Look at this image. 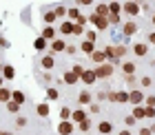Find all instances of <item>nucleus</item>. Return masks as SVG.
<instances>
[{
    "instance_id": "nucleus-1",
    "label": "nucleus",
    "mask_w": 155,
    "mask_h": 135,
    "mask_svg": "<svg viewBox=\"0 0 155 135\" xmlns=\"http://www.w3.org/2000/svg\"><path fill=\"white\" fill-rule=\"evenodd\" d=\"M113 71H115V67H113V64L104 62V64H100V67H95V69H93V73H95L97 80H107V77L113 75Z\"/></svg>"
},
{
    "instance_id": "nucleus-2",
    "label": "nucleus",
    "mask_w": 155,
    "mask_h": 135,
    "mask_svg": "<svg viewBox=\"0 0 155 135\" xmlns=\"http://www.w3.org/2000/svg\"><path fill=\"white\" fill-rule=\"evenodd\" d=\"M87 20H89V22L95 27L97 31H104V29H109V22H107V18H100V16H95V13H91V16H87Z\"/></svg>"
},
{
    "instance_id": "nucleus-3",
    "label": "nucleus",
    "mask_w": 155,
    "mask_h": 135,
    "mask_svg": "<svg viewBox=\"0 0 155 135\" xmlns=\"http://www.w3.org/2000/svg\"><path fill=\"white\" fill-rule=\"evenodd\" d=\"M129 104L142 106V104H144V93H142L140 89H131V91H129Z\"/></svg>"
},
{
    "instance_id": "nucleus-4",
    "label": "nucleus",
    "mask_w": 155,
    "mask_h": 135,
    "mask_svg": "<svg viewBox=\"0 0 155 135\" xmlns=\"http://www.w3.org/2000/svg\"><path fill=\"white\" fill-rule=\"evenodd\" d=\"M122 11L126 13V16L135 18V16H137V13L142 11V9H140V2H133V0H129V2H124V5H122Z\"/></svg>"
},
{
    "instance_id": "nucleus-5",
    "label": "nucleus",
    "mask_w": 155,
    "mask_h": 135,
    "mask_svg": "<svg viewBox=\"0 0 155 135\" xmlns=\"http://www.w3.org/2000/svg\"><path fill=\"white\" fill-rule=\"evenodd\" d=\"M135 33H137V22L135 20H129V22L122 25V35L124 38H131V35H135Z\"/></svg>"
},
{
    "instance_id": "nucleus-6",
    "label": "nucleus",
    "mask_w": 155,
    "mask_h": 135,
    "mask_svg": "<svg viewBox=\"0 0 155 135\" xmlns=\"http://www.w3.org/2000/svg\"><path fill=\"white\" fill-rule=\"evenodd\" d=\"M80 80L87 84V87H91V84L97 82V77H95V73H93V69H84V73L80 75Z\"/></svg>"
},
{
    "instance_id": "nucleus-7",
    "label": "nucleus",
    "mask_w": 155,
    "mask_h": 135,
    "mask_svg": "<svg viewBox=\"0 0 155 135\" xmlns=\"http://www.w3.org/2000/svg\"><path fill=\"white\" fill-rule=\"evenodd\" d=\"M91 102H93V95H91V91H80V93H78V104L80 106H89Z\"/></svg>"
},
{
    "instance_id": "nucleus-8",
    "label": "nucleus",
    "mask_w": 155,
    "mask_h": 135,
    "mask_svg": "<svg viewBox=\"0 0 155 135\" xmlns=\"http://www.w3.org/2000/svg\"><path fill=\"white\" fill-rule=\"evenodd\" d=\"M49 47H51V51H49L51 55H53V53H62V51L67 49V42L62 40V38H55V40H53V42H51Z\"/></svg>"
},
{
    "instance_id": "nucleus-9",
    "label": "nucleus",
    "mask_w": 155,
    "mask_h": 135,
    "mask_svg": "<svg viewBox=\"0 0 155 135\" xmlns=\"http://www.w3.org/2000/svg\"><path fill=\"white\" fill-rule=\"evenodd\" d=\"M40 67H42V69H45V71H51V69L55 67V58H53V55H51V53H47V55H42V58H40Z\"/></svg>"
},
{
    "instance_id": "nucleus-10",
    "label": "nucleus",
    "mask_w": 155,
    "mask_h": 135,
    "mask_svg": "<svg viewBox=\"0 0 155 135\" xmlns=\"http://www.w3.org/2000/svg\"><path fill=\"white\" fill-rule=\"evenodd\" d=\"M89 115H87V111L84 109H75V111H71V120L69 122H73V124H80V122H84Z\"/></svg>"
},
{
    "instance_id": "nucleus-11",
    "label": "nucleus",
    "mask_w": 155,
    "mask_h": 135,
    "mask_svg": "<svg viewBox=\"0 0 155 135\" xmlns=\"http://www.w3.org/2000/svg\"><path fill=\"white\" fill-rule=\"evenodd\" d=\"M75 131V124L73 122H60L58 124V135H71Z\"/></svg>"
},
{
    "instance_id": "nucleus-12",
    "label": "nucleus",
    "mask_w": 155,
    "mask_h": 135,
    "mask_svg": "<svg viewBox=\"0 0 155 135\" xmlns=\"http://www.w3.org/2000/svg\"><path fill=\"white\" fill-rule=\"evenodd\" d=\"M133 53H135L137 58H144V55L149 53V44H146V42H135V44H133Z\"/></svg>"
},
{
    "instance_id": "nucleus-13",
    "label": "nucleus",
    "mask_w": 155,
    "mask_h": 135,
    "mask_svg": "<svg viewBox=\"0 0 155 135\" xmlns=\"http://www.w3.org/2000/svg\"><path fill=\"white\" fill-rule=\"evenodd\" d=\"M0 71H2V80H13V77H16V69H13L11 64H2L0 67Z\"/></svg>"
},
{
    "instance_id": "nucleus-14",
    "label": "nucleus",
    "mask_w": 155,
    "mask_h": 135,
    "mask_svg": "<svg viewBox=\"0 0 155 135\" xmlns=\"http://www.w3.org/2000/svg\"><path fill=\"white\" fill-rule=\"evenodd\" d=\"M89 58L93 60V62H95L97 67H100V64H104V62H107V55H104V51H102V49H95V51L91 53Z\"/></svg>"
},
{
    "instance_id": "nucleus-15",
    "label": "nucleus",
    "mask_w": 155,
    "mask_h": 135,
    "mask_svg": "<svg viewBox=\"0 0 155 135\" xmlns=\"http://www.w3.org/2000/svg\"><path fill=\"white\" fill-rule=\"evenodd\" d=\"M62 80H64V84H69V87H73V84L80 82V77H78L73 71H64V75H62Z\"/></svg>"
},
{
    "instance_id": "nucleus-16",
    "label": "nucleus",
    "mask_w": 155,
    "mask_h": 135,
    "mask_svg": "<svg viewBox=\"0 0 155 135\" xmlns=\"http://www.w3.org/2000/svg\"><path fill=\"white\" fill-rule=\"evenodd\" d=\"M93 13H95V16H100V18H109V5L107 2H97Z\"/></svg>"
},
{
    "instance_id": "nucleus-17",
    "label": "nucleus",
    "mask_w": 155,
    "mask_h": 135,
    "mask_svg": "<svg viewBox=\"0 0 155 135\" xmlns=\"http://www.w3.org/2000/svg\"><path fill=\"white\" fill-rule=\"evenodd\" d=\"M11 102H16V104H20V106H22V104L27 102V95L22 93V91L13 89V91H11Z\"/></svg>"
},
{
    "instance_id": "nucleus-18",
    "label": "nucleus",
    "mask_w": 155,
    "mask_h": 135,
    "mask_svg": "<svg viewBox=\"0 0 155 135\" xmlns=\"http://www.w3.org/2000/svg\"><path fill=\"white\" fill-rule=\"evenodd\" d=\"M97 133H100V135H111V133H113V124L104 120V122L97 124Z\"/></svg>"
},
{
    "instance_id": "nucleus-19",
    "label": "nucleus",
    "mask_w": 155,
    "mask_h": 135,
    "mask_svg": "<svg viewBox=\"0 0 155 135\" xmlns=\"http://www.w3.org/2000/svg\"><path fill=\"white\" fill-rule=\"evenodd\" d=\"M58 31L62 35H73V22H69V20H62V25L58 27Z\"/></svg>"
},
{
    "instance_id": "nucleus-20",
    "label": "nucleus",
    "mask_w": 155,
    "mask_h": 135,
    "mask_svg": "<svg viewBox=\"0 0 155 135\" xmlns=\"http://www.w3.org/2000/svg\"><path fill=\"white\" fill-rule=\"evenodd\" d=\"M40 38H45L47 42H53L55 40V27H45L40 33Z\"/></svg>"
},
{
    "instance_id": "nucleus-21",
    "label": "nucleus",
    "mask_w": 155,
    "mask_h": 135,
    "mask_svg": "<svg viewBox=\"0 0 155 135\" xmlns=\"http://www.w3.org/2000/svg\"><path fill=\"white\" fill-rule=\"evenodd\" d=\"M80 16H82V13H80L78 7H67V20H69V22H75Z\"/></svg>"
},
{
    "instance_id": "nucleus-22",
    "label": "nucleus",
    "mask_w": 155,
    "mask_h": 135,
    "mask_svg": "<svg viewBox=\"0 0 155 135\" xmlns=\"http://www.w3.org/2000/svg\"><path fill=\"white\" fill-rule=\"evenodd\" d=\"M135 71H137V67H135V62H122V73L124 75H135Z\"/></svg>"
},
{
    "instance_id": "nucleus-23",
    "label": "nucleus",
    "mask_w": 155,
    "mask_h": 135,
    "mask_svg": "<svg viewBox=\"0 0 155 135\" xmlns=\"http://www.w3.org/2000/svg\"><path fill=\"white\" fill-rule=\"evenodd\" d=\"M49 111H51V109H49L47 102H40V104L36 106V113H38L40 117H49Z\"/></svg>"
},
{
    "instance_id": "nucleus-24",
    "label": "nucleus",
    "mask_w": 155,
    "mask_h": 135,
    "mask_svg": "<svg viewBox=\"0 0 155 135\" xmlns=\"http://www.w3.org/2000/svg\"><path fill=\"white\" fill-rule=\"evenodd\" d=\"M80 51H82V53H87V55H91V53L95 51V44H93V42H87V40H82V44H80Z\"/></svg>"
},
{
    "instance_id": "nucleus-25",
    "label": "nucleus",
    "mask_w": 155,
    "mask_h": 135,
    "mask_svg": "<svg viewBox=\"0 0 155 135\" xmlns=\"http://www.w3.org/2000/svg\"><path fill=\"white\" fill-rule=\"evenodd\" d=\"M115 102L117 104H126L129 102V91H115Z\"/></svg>"
},
{
    "instance_id": "nucleus-26",
    "label": "nucleus",
    "mask_w": 155,
    "mask_h": 135,
    "mask_svg": "<svg viewBox=\"0 0 155 135\" xmlns=\"http://www.w3.org/2000/svg\"><path fill=\"white\" fill-rule=\"evenodd\" d=\"M113 51H115V58L120 60V58H124V55L129 53V49H126V44H117V47L113 44Z\"/></svg>"
},
{
    "instance_id": "nucleus-27",
    "label": "nucleus",
    "mask_w": 155,
    "mask_h": 135,
    "mask_svg": "<svg viewBox=\"0 0 155 135\" xmlns=\"http://www.w3.org/2000/svg\"><path fill=\"white\" fill-rule=\"evenodd\" d=\"M33 49H36V51H45V49H47V40L38 35V38L33 40Z\"/></svg>"
},
{
    "instance_id": "nucleus-28",
    "label": "nucleus",
    "mask_w": 155,
    "mask_h": 135,
    "mask_svg": "<svg viewBox=\"0 0 155 135\" xmlns=\"http://www.w3.org/2000/svg\"><path fill=\"white\" fill-rule=\"evenodd\" d=\"M109 13L120 16V13H122V2H109Z\"/></svg>"
},
{
    "instance_id": "nucleus-29",
    "label": "nucleus",
    "mask_w": 155,
    "mask_h": 135,
    "mask_svg": "<svg viewBox=\"0 0 155 135\" xmlns=\"http://www.w3.org/2000/svg\"><path fill=\"white\" fill-rule=\"evenodd\" d=\"M55 13L53 11H45V27H53V22H55Z\"/></svg>"
},
{
    "instance_id": "nucleus-30",
    "label": "nucleus",
    "mask_w": 155,
    "mask_h": 135,
    "mask_svg": "<svg viewBox=\"0 0 155 135\" xmlns=\"http://www.w3.org/2000/svg\"><path fill=\"white\" fill-rule=\"evenodd\" d=\"M53 13H55V18H62V20H67V7L64 5H58L53 9Z\"/></svg>"
},
{
    "instance_id": "nucleus-31",
    "label": "nucleus",
    "mask_w": 155,
    "mask_h": 135,
    "mask_svg": "<svg viewBox=\"0 0 155 135\" xmlns=\"http://www.w3.org/2000/svg\"><path fill=\"white\" fill-rule=\"evenodd\" d=\"M11 100V89H0V102H2V104H7V102H9Z\"/></svg>"
},
{
    "instance_id": "nucleus-32",
    "label": "nucleus",
    "mask_w": 155,
    "mask_h": 135,
    "mask_svg": "<svg viewBox=\"0 0 155 135\" xmlns=\"http://www.w3.org/2000/svg\"><path fill=\"white\" fill-rule=\"evenodd\" d=\"M84 40H87V42H93V44H95V40H97V31H93V29L84 31Z\"/></svg>"
},
{
    "instance_id": "nucleus-33",
    "label": "nucleus",
    "mask_w": 155,
    "mask_h": 135,
    "mask_svg": "<svg viewBox=\"0 0 155 135\" xmlns=\"http://www.w3.org/2000/svg\"><path fill=\"white\" fill-rule=\"evenodd\" d=\"M60 117H62V122H69V120H71V109H69V106H62L60 109Z\"/></svg>"
},
{
    "instance_id": "nucleus-34",
    "label": "nucleus",
    "mask_w": 155,
    "mask_h": 135,
    "mask_svg": "<svg viewBox=\"0 0 155 135\" xmlns=\"http://www.w3.org/2000/svg\"><path fill=\"white\" fill-rule=\"evenodd\" d=\"M135 120H144V106H133V113H131Z\"/></svg>"
},
{
    "instance_id": "nucleus-35",
    "label": "nucleus",
    "mask_w": 155,
    "mask_h": 135,
    "mask_svg": "<svg viewBox=\"0 0 155 135\" xmlns=\"http://www.w3.org/2000/svg\"><path fill=\"white\" fill-rule=\"evenodd\" d=\"M91 124H93V122H91V117H87L84 122H80V124H78V129H80L82 133H87V131H91Z\"/></svg>"
},
{
    "instance_id": "nucleus-36",
    "label": "nucleus",
    "mask_w": 155,
    "mask_h": 135,
    "mask_svg": "<svg viewBox=\"0 0 155 135\" xmlns=\"http://www.w3.org/2000/svg\"><path fill=\"white\" fill-rule=\"evenodd\" d=\"M5 106H7V111H9V113H20V104H16V102H11V100L7 102Z\"/></svg>"
},
{
    "instance_id": "nucleus-37",
    "label": "nucleus",
    "mask_w": 155,
    "mask_h": 135,
    "mask_svg": "<svg viewBox=\"0 0 155 135\" xmlns=\"http://www.w3.org/2000/svg\"><path fill=\"white\" fill-rule=\"evenodd\" d=\"M47 97H49V100H58V97H60V93H58V89L49 87V89H47Z\"/></svg>"
},
{
    "instance_id": "nucleus-38",
    "label": "nucleus",
    "mask_w": 155,
    "mask_h": 135,
    "mask_svg": "<svg viewBox=\"0 0 155 135\" xmlns=\"http://www.w3.org/2000/svg\"><path fill=\"white\" fill-rule=\"evenodd\" d=\"M144 106L155 109V95H144Z\"/></svg>"
},
{
    "instance_id": "nucleus-39",
    "label": "nucleus",
    "mask_w": 155,
    "mask_h": 135,
    "mask_svg": "<svg viewBox=\"0 0 155 135\" xmlns=\"http://www.w3.org/2000/svg\"><path fill=\"white\" fill-rule=\"evenodd\" d=\"M27 124H29V120H27V117H22V115L16 117V126H18V129H25Z\"/></svg>"
},
{
    "instance_id": "nucleus-40",
    "label": "nucleus",
    "mask_w": 155,
    "mask_h": 135,
    "mask_svg": "<svg viewBox=\"0 0 155 135\" xmlns=\"http://www.w3.org/2000/svg\"><path fill=\"white\" fill-rule=\"evenodd\" d=\"M107 22H109V27H111V25H120V22H122V18H120V16H113V13H109Z\"/></svg>"
},
{
    "instance_id": "nucleus-41",
    "label": "nucleus",
    "mask_w": 155,
    "mask_h": 135,
    "mask_svg": "<svg viewBox=\"0 0 155 135\" xmlns=\"http://www.w3.org/2000/svg\"><path fill=\"white\" fill-rule=\"evenodd\" d=\"M140 84H142V87H144V89H149V87H151V84H153V77H151V75H144V77H142V80H140Z\"/></svg>"
},
{
    "instance_id": "nucleus-42",
    "label": "nucleus",
    "mask_w": 155,
    "mask_h": 135,
    "mask_svg": "<svg viewBox=\"0 0 155 135\" xmlns=\"http://www.w3.org/2000/svg\"><path fill=\"white\" fill-rule=\"evenodd\" d=\"M124 124H126V129L135 126V117H133V115H126V117H124Z\"/></svg>"
},
{
    "instance_id": "nucleus-43",
    "label": "nucleus",
    "mask_w": 155,
    "mask_h": 135,
    "mask_svg": "<svg viewBox=\"0 0 155 135\" xmlns=\"http://www.w3.org/2000/svg\"><path fill=\"white\" fill-rule=\"evenodd\" d=\"M89 113H93V115H95V113H100V104H97V102H91V104H89Z\"/></svg>"
},
{
    "instance_id": "nucleus-44",
    "label": "nucleus",
    "mask_w": 155,
    "mask_h": 135,
    "mask_svg": "<svg viewBox=\"0 0 155 135\" xmlns=\"http://www.w3.org/2000/svg\"><path fill=\"white\" fill-rule=\"evenodd\" d=\"M64 51H67V55H75V53H78V47H75V44H67Z\"/></svg>"
},
{
    "instance_id": "nucleus-45",
    "label": "nucleus",
    "mask_w": 155,
    "mask_h": 135,
    "mask_svg": "<svg viewBox=\"0 0 155 135\" xmlns=\"http://www.w3.org/2000/svg\"><path fill=\"white\" fill-rule=\"evenodd\" d=\"M71 71H73V73H75L78 77H80V75L84 73V67H82V64H73V69H71Z\"/></svg>"
},
{
    "instance_id": "nucleus-46",
    "label": "nucleus",
    "mask_w": 155,
    "mask_h": 135,
    "mask_svg": "<svg viewBox=\"0 0 155 135\" xmlns=\"http://www.w3.org/2000/svg\"><path fill=\"white\" fill-rule=\"evenodd\" d=\"M124 82L129 84V87H135V82H137V80H135V75H124Z\"/></svg>"
},
{
    "instance_id": "nucleus-47",
    "label": "nucleus",
    "mask_w": 155,
    "mask_h": 135,
    "mask_svg": "<svg viewBox=\"0 0 155 135\" xmlns=\"http://www.w3.org/2000/svg\"><path fill=\"white\" fill-rule=\"evenodd\" d=\"M144 117H155V109H149V106H144Z\"/></svg>"
},
{
    "instance_id": "nucleus-48",
    "label": "nucleus",
    "mask_w": 155,
    "mask_h": 135,
    "mask_svg": "<svg viewBox=\"0 0 155 135\" xmlns=\"http://www.w3.org/2000/svg\"><path fill=\"white\" fill-rule=\"evenodd\" d=\"M73 35H84V27H80V25H73Z\"/></svg>"
},
{
    "instance_id": "nucleus-49",
    "label": "nucleus",
    "mask_w": 155,
    "mask_h": 135,
    "mask_svg": "<svg viewBox=\"0 0 155 135\" xmlns=\"http://www.w3.org/2000/svg\"><path fill=\"white\" fill-rule=\"evenodd\" d=\"M107 100H109V102H115V91H113V89L107 91Z\"/></svg>"
},
{
    "instance_id": "nucleus-50",
    "label": "nucleus",
    "mask_w": 155,
    "mask_h": 135,
    "mask_svg": "<svg viewBox=\"0 0 155 135\" xmlns=\"http://www.w3.org/2000/svg\"><path fill=\"white\" fill-rule=\"evenodd\" d=\"M0 47H2V49H9V40L2 38V35H0Z\"/></svg>"
},
{
    "instance_id": "nucleus-51",
    "label": "nucleus",
    "mask_w": 155,
    "mask_h": 135,
    "mask_svg": "<svg viewBox=\"0 0 155 135\" xmlns=\"http://www.w3.org/2000/svg\"><path fill=\"white\" fill-rule=\"evenodd\" d=\"M140 135H153V133H151L149 126H144V129H140Z\"/></svg>"
},
{
    "instance_id": "nucleus-52",
    "label": "nucleus",
    "mask_w": 155,
    "mask_h": 135,
    "mask_svg": "<svg viewBox=\"0 0 155 135\" xmlns=\"http://www.w3.org/2000/svg\"><path fill=\"white\" fill-rule=\"evenodd\" d=\"M146 44H155V31L149 33V42H146Z\"/></svg>"
},
{
    "instance_id": "nucleus-53",
    "label": "nucleus",
    "mask_w": 155,
    "mask_h": 135,
    "mask_svg": "<svg viewBox=\"0 0 155 135\" xmlns=\"http://www.w3.org/2000/svg\"><path fill=\"white\" fill-rule=\"evenodd\" d=\"M97 100H100V102L107 100V91H100V93H97Z\"/></svg>"
},
{
    "instance_id": "nucleus-54",
    "label": "nucleus",
    "mask_w": 155,
    "mask_h": 135,
    "mask_svg": "<svg viewBox=\"0 0 155 135\" xmlns=\"http://www.w3.org/2000/svg\"><path fill=\"white\" fill-rule=\"evenodd\" d=\"M117 135H133V133H131V131H129V129H124V131H120V133H117Z\"/></svg>"
},
{
    "instance_id": "nucleus-55",
    "label": "nucleus",
    "mask_w": 155,
    "mask_h": 135,
    "mask_svg": "<svg viewBox=\"0 0 155 135\" xmlns=\"http://www.w3.org/2000/svg\"><path fill=\"white\" fill-rule=\"evenodd\" d=\"M149 129H151V133H155V124H151V126H149Z\"/></svg>"
},
{
    "instance_id": "nucleus-56",
    "label": "nucleus",
    "mask_w": 155,
    "mask_h": 135,
    "mask_svg": "<svg viewBox=\"0 0 155 135\" xmlns=\"http://www.w3.org/2000/svg\"><path fill=\"white\" fill-rule=\"evenodd\" d=\"M2 84H5V80H2V75H0V89H2Z\"/></svg>"
},
{
    "instance_id": "nucleus-57",
    "label": "nucleus",
    "mask_w": 155,
    "mask_h": 135,
    "mask_svg": "<svg viewBox=\"0 0 155 135\" xmlns=\"http://www.w3.org/2000/svg\"><path fill=\"white\" fill-rule=\"evenodd\" d=\"M151 20H153V25H155V13H153V18H151Z\"/></svg>"
},
{
    "instance_id": "nucleus-58",
    "label": "nucleus",
    "mask_w": 155,
    "mask_h": 135,
    "mask_svg": "<svg viewBox=\"0 0 155 135\" xmlns=\"http://www.w3.org/2000/svg\"><path fill=\"white\" fill-rule=\"evenodd\" d=\"M2 135H11V133H7V131H2Z\"/></svg>"
},
{
    "instance_id": "nucleus-59",
    "label": "nucleus",
    "mask_w": 155,
    "mask_h": 135,
    "mask_svg": "<svg viewBox=\"0 0 155 135\" xmlns=\"http://www.w3.org/2000/svg\"><path fill=\"white\" fill-rule=\"evenodd\" d=\"M0 135H2V129H0Z\"/></svg>"
}]
</instances>
